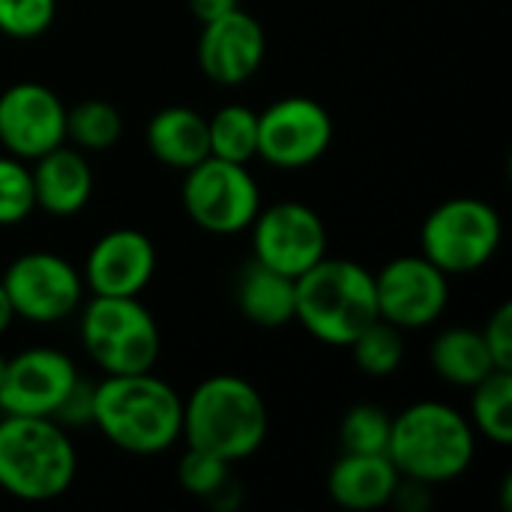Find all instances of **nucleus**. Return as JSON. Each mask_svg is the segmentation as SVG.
<instances>
[{
    "mask_svg": "<svg viewBox=\"0 0 512 512\" xmlns=\"http://www.w3.org/2000/svg\"><path fill=\"white\" fill-rule=\"evenodd\" d=\"M183 399L153 372L105 375L93 387V426L117 450L159 456L180 438Z\"/></svg>",
    "mask_w": 512,
    "mask_h": 512,
    "instance_id": "1",
    "label": "nucleus"
},
{
    "mask_svg": "<svg viewBox=\"0 0 512 512\" xmlns=\"http://www.w3.org/2000/svg\"><path fill=\"white\" fill-rule=\"evenodd\" d=\"M267 429V405L246 378L210 375L183 399L180 438L186 447L219 456L228 465L255 456Z\"/></svg>",
    "mask_w": 512,
    "mask_h": 512,
    "instance_id": "2",
    "label": "nucleus"
},
{
    "mask_svg": "<svg viewBox=\"0 0 512 512\" xmlns=\"http://www.w3.org/2000/svg\"><path fill=\"white\" fill-rule=\"evenodd\" d=\"M477 453L471 420L444 402H417L393 417L387 456L399 477L426 486L459 480Z\"/></svg>",
    "mask_w": 512,
    "mask_h": 512,
    "instance_id": "3",
    "label": "nucleus"
},
{
    "mask_svg": "<svg viewBox=\"0 0 512 512\" xmlns=\"http://www.w3.org/2000/svg\"><path fill=\"white\" fill-rule=\"evenodd\" d=\"M294 321L324 345L348 348L378 321L375 276L345 258H321L294 279Z\"/></svg>",
    "mask_w": 512,
    "mask_h": 512,
    "instance_id": "4",
    "label": "nucleus"
},
{
    "mask_svg": "<svg viewBox=\"0 0 512 512\" xmlns=\"http://www.w3.org/2000/svg\"><path fill=\"white\" fill-rule=\"evenodd\" d=\"M78 456L66 429L51 417L0 420V489L27 504H45L72 486Z\"/></svg>",
    "mask_w": 512,
    "mask_h": 512,
    "instance_id": "5",
    "label": "nucleus"
},
{
    "mask_svg": "<svg viewBox=\"0 0 512 512\" xmlns=\"http://www.w3.org/2000/svg\"><path fill=\"white\" fill-rule=\"evenodd\" d=\"M81 342L105 375L153 372L162 339L156 318L138 297L93 294L81 309Z\"/></svg>",
    "mask_w": 512,
    "mask_h": 512,
    "instance_id": "6",
    "label": "nucleus"
},
{
    "mask_svg": "<svg viewBox=\"0 0 512 512\" xmlns=\"http://www.w3.org/2000/svg\"><path fill=\"white\" fill-rule=\"evenodd\" d=\"M504 225L498 210L483 198L441 201L423 222L420 255H426L447 276H468L483 270L501 249Z\"/></svg>",
    "mask_w": 512,
    "mask_h": 512,
    "instance_id": "7",
    "label": "nucleus"
},
{
    "mask_svg": "<svg viewBox=\"0 0 512 512\" xmlns=\"http://www.w3.org/2000/svg\"><path fill=\"white\" fill-rule=\"evenodd\" d=\"M186 216L207 234L231 237L249 231L261 210V189L246 165L207 156L186 168L180 186Z\"/></svg>",
    "mask_w": 512,
    "mask_h": 512,
    "instance_id": "8",
    "label": "nucleus"
},
{
    "mask_svg": "<svg viewBox=\"0 0 512 512\" xmlns=\"http://www.w3.org/2000/svg\"><path fill=\"white\" fill-rule=\"evenodd\" d=\"M0 282L15 309V318L33 324H54L69 318L81 306L84 294L81 273L54 252L18 255Z\"/></svg>",
    "mask_w": 512,
    "mask_h": 512,
    "instance_id": "9",
    "label": "nucleus"
},
{
    "mask_svg": "<svg viewBox=\"0 0 512 512\" xmlns=\"http://www.w3.org/2000/svg\"><path fill=\"white\" fill-rule=\"evenodd\" d=\"M333 141L330 111L309 96H285L258 114V156L276 168H306Z\"/></svg>",
    "mask_w": 512,
    "mask_h": 512,
    "instance_id": "10",
    "label": "nucleus"
},
{
    "mask_svg": "<svg viewBox=\"0 0 512 512\" xmlns=\"http://www.w3.org/2000/svg\"><path fill=\"white\" fill-rule=\"evenodd\" d=\"M249 231L255 261L291 279L303 276L327 255V225L303 201H276L258 210Z\"/></svg>",
    "mask_w": 512,
    "mask_h": 512,
    "instance_id": "11",
    "label": "nucleus"
},
{
    "mask_svg": "<svg viewBox=\"0 0 512 512\" xmlns=\"http://www.w3.org/2000/svg\"><path fill=\"white\" fill-rule=\"evenodd\" d=\"M375 276L378 318L399 330H420L435 324L450 303V276L426 255H399Z\"/></svg>",
    "mask_w": 512,
    "mask_h": 512,
    "instance_id": "12",
    "label": "nucleus"
},
{
    "mask_svg": "<svg viewBox=\"0 0 512 512\" xmlns=\"http://www.w3.org/2000/svg\"><path fill=\"white\" fill-rule=\"evenodd\" d=\"M66 141V105L39 81H18L0 93V147L33 162Z\"/></svg>",
    "mask_w": 512,
    "mask_h": 512,
    "instance_id": "13",
    "label": "nucleus"
},
{
    "mask_svg": "<svg viewBox=\"0 0 512 512\" xmlns=\"http://www.w3.org/2000/svg\"><path fill=\"white\" fill-rule=\"evenodd\" d=\"M78 369L57 348H30L6 363L0 384V411L18 417H54L75 387Z\"/></svg>",
    "mask_w": 512,
    "mask_h": 512,
    "instance_id": "14",
    "label": "nucleus"
},
{
    "mask_svg": "<svg viewBox=\"0 0 512 512\" xmlns=\"http://www.w3.org/2000/svg\"><path fill=\"white\" fill-rule=\"evenodd\" d=\"M264 54H267L264 27L246 9H234L201 27L198 66L213 84L237 87L249 81L261 69Z\"/></svg>",
    "mask_w": 512,
    "mask_h": 512,
    "instance_id": "15",
    "label": "nucleus"
},
{
    "mask_svg": "<svg viewBox=\"0 0 512 512\" xmlns=\"http://www.w3.org/2000/svg\"><path fill=\"white\" fill-rule=\"evenodd\" d=\"M156 273V243L138 228L102 234L84 261V285L99 297H138Z\"/></svg>",
    "mask_w": 512,
    "mask_h": 512,
    "instance_id": "16",
    "label": "nucleus"
},
{
    "mask_svg": "<svg viewBox=\"0 0 512 512\" xmlns=\"http://www.w3.org/2000/svg\"><path fill=\"white\" fill-rule=\"evenodd\" d=\"M399 480L387 453H342L330 468L327 492L342 510L372 512L393 501Z\"/></svg>",
    "mask_w": 512,
    "mask_h": 512,
    "instance_id": "17",
    "label": "nucleus"
},
{
    "mask_svg": "<svg viewBox=\"0 0 512 512\" xmlns=\"http://www.w3.org/2000/svg\"><path fill=\"white\" fill-rule=\"evenodd\" d=\"M30 177L36 207L51 216H75L87 207L93 195L90 162L66 144H57L54 150L36 156Z\"/></svg>",
    "mask_w": 512,
    "mask_h": 512,
    "instance_id": "18",
    "label": "nucleus"
},
{
    "mask_svg": "<svg viewBox=\"0 0 512 512\" xmlns=\"http://www.w3.org/2000/svg\"><path fill=\"white\" fill-rule=\"evenodd\" d=\"M147 150L168 168L186 171L210 156V135L207 117L189 105H168L159 108L147 123Z\"/></svg>",
    "mask_w": 512,
    "mask_h": 512,
    "instance_id": "19",
    "label": "nucleus"
},
{
    "mask_svg": "<svg viewBox=\"0 0 512 512\" xmlns=\"http://www.w3.org/2000/svg\"><path fill=\"white\" fill-rule=\"evenodd\" d=\"M237 306L255 327H288L294 321V279L252 261L237 282Z\"/></svg>",
    "mask_w": 512,
    "mask_h": 512,
    "instance_id": "20",
    "label": "nucleus"
},
{
    "mask_svg": "<svg viewBox=\"0 0 512 512\" xmlns=\"http://www.w3.org/2000/svg\"><path fill=\"white\" fill-rule=\"evenodd\" d=\"M432 369L438 378H444L453 387H474L480 384L489 372H495L492 354L483 342L480 330L468 327H450L444 330L429 351Z\"/></svg>",
    "mask_w": 512,
    "mask_h": 512,
    "instance_id": "21",
    "label": "nucleus"
},
{
    "mask_svg": "<svg viewBox=\"0 0 512 512\" xmlns=\"http://www.w3.org/2000/svg\"><path fill=\"white\" fill-rule=\"evenodd\" d=\"M471 426L498 447L512 444V372L495 369L471 387Z\"/></svg>",
    "mask_w": 512,
    "mask_h": 512,
    "instance_id": "22",
    "label": "nucleus"
},
{
    "mask_svg": "<svg viewBox=\"0 0 512 512\" xmlns=\"http://www.w3.org/2000/svg\"><path fill=\"white\" fill-rule=\"evenodd\" d=\"M210 156L249 165L258 156V114L246 105H225L207 117Z\"/></svg>",
    "mask_w": 512,
    "mask_h": 512,
    "instance_id": "23",
    "label": "nucleus"
},
{
    "mask_svg": "<svg viewBox=\"0 0 512 512\" xmlns=\"http://www.w3.org/2000/svg\"><path fill=\"white\" fill-rule=\"evenodd\" d=\"M123 132L120 111L105 99H84L66 108V138L81 150H108Z\"/></svg>",
    "mask_w": 512,
    "mask_h": 512,
    "instance_id": "24",
    "label": "nucleus"
},
{
    "mask_svg": "<svg viewBox=\"0 0 512 512\" xmlns=\"http://www.w3.org/2000/svg\"><path fill=\"white\" fill-rule=\"evenodd\" d=\"M351 354H354V363L363 375L369 378H390L402 360H405V339H402V330L393 327L390 321L378 318L372 321L351 345Z\"/></svg>",
    "mask_w": 512,
    "mask_h": 512,
    "instance_id": "25",
    "label": "nucleus"
},
{
    "mask_svg": "<svg viewBox=\"0 0 512 512\" xmlns=\"http://www.w3.org/2000/svg\"><path fill=\"white\" fill-rule=\"evenodd\" d=\"M390 426L393 417L372 405H354L345 411L342 426H339V441L345 453H387V441H390Z\"/></svg>",
    "mask_w": 512,
    "mask_h": 512,
    "instance_id": "26",
    "label": "nucleus"
},
{
    "mask_svg": "<svg viewBox=\"0 0 512 512\" xmlns=\"http://www.w3.org/2000/svg\"><path fill=\"white\" fill-rule=\"evenodd\" d=\"M36 210L33 177L24 159L0 156V225L12 228Z\"/></svg>",
    "mask_w": 512,
    "mask_h": 512,
    "instance_id": "27",
    "label": "nucleus"
},
{
    "mask_svg": "<svg viewBox=\"0 0 512 512\" xmlns=\"http://www.w3.org/2000/svg\"><path fill=\"white\" fill-rule=\"evenodd\" d=\"M177 480L189 495L210 501L231 480V465L225 459H219V456L186 447V453H183V459L177 465Z\"/></svg>",
    "mask_w": 512,
    "mask_h": 512,
    "instance_id": "28",
    "label": "nucleus"
},
{
    "mask_svg": "<svg viewBox=\"0 0 512 512\" xmlns=\"http://www.w3.org/2000/svg\"><path fill=\"white\" fill-rule=\"evenodd\" d=\"M57 18V0H0V33L9 39H36Z\"/></svg>",
    "mask_w": 512,
    "mask_h": 512,
    "instance_id": "29",
    "label": "nucleus"
},
{
    "mask_svg": "<svg viewBox=\"0 0 512 512\" xmlns=\"http://www.w3.org/2000/svg\"><path fill=\"white\" fill-rule=\"evenodd\" d=\"M480 333L492 354L495 369L512 372V303H501Z\"/></svg>",
    "mask_w": 512,
    "mask_h": 512,
    "instance_id": "30",
    "label": "nucleus"
},
{
    "mask_svg": "<svg viewBox=\"0 0 512 512\" xmlns=\"http://www.w3.org/2000/svg\"><path fill=\"white\" fill-rule=\"evenodd\" d=\"M93 387L90 381H75V387L66 393L60 408L54 411L51 420H57L63 429L66 426H93Z\"/></svg>",
    "mask_w": 512,
    "mask_h": 512,
    "instance_id": "31",
    "label": "nucleus"
},
{
    "mask_svg": "<svg viewBox=\"0 0 512 512\" xmlns=\"http://www.w3.org/2000/svg\"><path fill=\"white\" fill-rule=\"evenodd\" d=\"M390 504H396L402 512H426L432 507V486L402 477Z\"/></svg>",
    "mask_w": 512,
    "mask_h": 512,
    "instance_id": "32",
    "label": "nucleus"
},
{
    "mask_svg": "<svg viewBox=\"0 0 512 512\" xmlns=\"http://www.w3.org/2000/svg\"><path fill=\"white\" fill-rule=\"evenodd\" d=\"M189 9L201 24H207L213 18H222L228 12L240 9V0H189Z\"/></svg>",
    "mask_w": 512,
    "mask_h": 512,
    "instance_id": "33",
    "label": "nucleus"
},
{
    "mask_svg": "<svg viewBox=\"0 0 512 512\" xmlns=\"http://www.w3.org/2000/svg\"><path fill=\"white\" fill-rule=\"evenodd\" d=\"M12 321H15V309H12V303H9V297H6V288H3V282H0V336L12 327Z\"/></svg>",
    "mask_w": 512,
    "mask_h": 512,
    "instance_id": "34",
    "label": "nucleus"
},
{
    "mask_svg": "<svg viewBox=\"0 0 512 512\" xmlns=\"http://www.w3.org/2000/svg\"><path fill=\"white\" fill-rule=\"evenodd\" d=\"M6 363H9V360L0 354V384H3V378H6Z\"/></svg>",
    "mask_w": 512,
    "mask_h": 512,
    "instance_id": "35",
    "label": "nucleus"
}]
</instances>
